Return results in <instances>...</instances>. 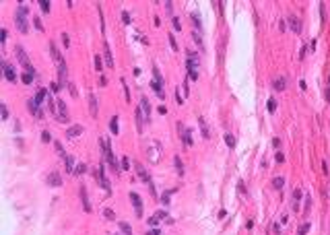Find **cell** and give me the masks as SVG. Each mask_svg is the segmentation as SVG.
<instances>
[{"label": "cell", "instance_id": "6da1fadb", "mask_svg": "<svg viewBox=\"0 0 330 235\" xmlns=\"http://www.w3.org/2000/svg\"><path fill=\"white\" fill-rule=\"evenodd\" d=\"M15 25L17 29L21 31V33H27V4H21L19 8H17V17H15Z\"/></svg>", "mask_w": 330, "mask_h": 235}, {"label": "cell", "instance_id": "7a4b0ae2", "mask_svg": "<svg viewBox=\"0 0 330 235\" xmlns=\"http://www.w3.org/2000/svg\"><path fill=\"white\" fill-rule=\"evenodd\" d=\"M188 72H190V78H192V81H196V78H198V70H196V54H194V52H190V54H188Z\"/></svg>", "mask_w": 330, "mask_h": 235}, {"label": "cell", "instance_id": "3957f363", "mask_svg": "<svg viewBox=\"0 0 330 235\" xmlns=\"http://www.w3.org/2000/svg\"><path fill=\"white\" fill-rule=\"evenodd\" d=\"M130 202H132L134 211H136V217H143V200L136 192H130Z\"/></svg>", "mask_w": 330, "mask_h": 235}, {"label": "cell", "instance_id": "277c9868", "mask_svg": "<svg viewBox=\"0 0 330 235\" xmlns=\"http://www.w3.org/2000/svg\"><path fill=\"white\" fill-rule=\"evenodd\" d=\"M97 180H99V184L103 186V190L107 192H112V186H109V181H107V177H105V171H103V165H99V169H97Z\"/></svg>", "mask_w": 330, "mask_h": 235}, {"label": "cell", "instance_id": "5b68a950", "mask_svg": "<svg viewBox=\"0 0 330 235\" xmlns=\"http://www.w3.org/2000/svg\"><path fill=\"white\" fill-rule=\"evenodd\" d=\"M56 105H58V120H60V122H68V112H66V103L62 101V99H58V101H56Z\"/></svg>", "mask_w": 330, "mask_h": 235}, {"label": "cell", "instance_id": "8992f818", "mask_svg": "<svg viewBox=\"0 0 330 235\" xmlns=\"http://www.w3.org/2000/svg\"><path fill=\"white\" fill-rule=\"evenodd\" d=\"M48 186H52V188H60L62 186V177H60L58 171H52L48 175Z\"/></svg>", "mask_w": 330, "mask_h": 235}, {"label": "cell", "instance_id": "52a82bcc", "mask_svg": "<svg viewBox=\"0 0 330 235\" xmlns=\"http://www.w3.org/2000/svg\"><path fill=\"white\" fill-rule=\"evenodd\" d=\"M2 70H4V76L8 78L10 83H15L17 81V74H15V68H13V66H10L8 62H2Z\"/></svg>", "mask_w": 330, "mask_h": 235}, {"label": "cell", "instance_id": "ba28073f", "mask_svg": "<svg viewBox=\"0 0 330 235\" xmlns=\"http://www.w3.org/2000/svg\"><path fill=\"white\" fill-rule=\"evenodd\" d=\"M140 109L144 112V122H151V105H149V99L144 97H140Z\"/></svg>", "mask_w": 330, "mask_h": 235}, {"label": "cell", "instance_id": "9c48e42d", "mask_svg": "<svg viewBox=\"0 0 330 235\" xmlns=\"http://www.w3.org/2000/svg\"><path fill=\"white\" fill-rule=\"evenodd\" d=\"M79 134H83V126H79V124H74L66 130V138H76Z\"/></svg>", "mask_w": 330, "mask_h": 235}, {"label": "cell", "instance_id": "30bf717a", "mask_svg": "<svg viewBox=\"0 0 330 235\" xmlns=\"http://www.w3.org/2000/svg\"><path fill=\"white\" fill-rule=\"evenodd\" d=\"M15 52H17V56H19V60L23 62V66H25V68H27V66H31V64H29V58H27V54H25V50L21 48V45H17V48H15Z\"/></svg>", "mask_w": 330, "mask_h": 235}, {"label": "cell", "instance_id": "8fae6325", "mask_svg": "<svg viewBox=\"0 0 330 235\" xmlns=\"http://www.w3.org/2000/svg\"><path fill=\"white\" fill-rule=\"evenodd\" d=\"M89 112H91V116H97V97H95L93 93H89Z\"/></svg>", "mask_w": 330, "mask_h": 235}, {"label": "cell", "instance_id": "7c38bea8", "mask_svg": "<svg viewBox=\"0 0 330 235\" xmlns=\"http://www.w3.org/2000/svg\"><path fill=\"white\" fill-rule=\"evenodd\" d=\"M134 167H136V171H138V175H140V180H144V181L149 184V186H151L153 181H151V177H149V173L144 171V167L140 165V163H134Z\"/></svg>", "mask_w": 330, "mask_h": 235}, {"label": "cell", "instance_id": "4fadbf2b", "mask_svg": "<svg viewBox=\"0 0 330 235\" xmlns=\"http://www.w3.org/2000/svg\"><path fill=\"white\" fill-rule=\"evenodd\" d=\"M103 58H105V64H107V68H113V56H112V50H109V45L105 44V54H103Z\"/></svg>", "mask_w": 330, "mask_h": 235}, {"label": "cell", "instance_id": "5bb4252c", "mask_svg": "<svg viewBox=\"0 0 330 235\" xmlns=\"http://www.w3.org/2000/svg\"><path fill=\"white\" fill-rule=\"evenodd\" d=\"M29 112L33 113V116H37V118L41 116V112H39V103L35 101V99H29Z\"/></svg>", "mask_w": 330, "mask_h": 235}, {"label": "cell", "instance_id": "9a60e30c", "mask_svg": "<svg viewBox=\"0 0 330 235\" xmlns=\"http://www.w3.org/2000/svg\"><path fill=\"white\" fill-rule=\"evenodd\" d=\"M81 198H83V208L87 212H91V204H89V198H87V192H85V188H81Z\"/></svg>", "mask_w": 330, "mask_h": 235}, {"label": "cell", "instance_id": "2e32d148", "mask_svg": "<svg viewBox=\"0 0 330 235\" xmlns=\"http://www.w3.org/2000/svg\"><path fill=\"white\" fill-rule=\"evenodd\" d=\"M173 165H175L177 175H184V165H182V159H180V157H175V159H173Z\"/></svg>", "mask_w": 330, "mask_h": 235}, {"label": "cell", "instance_id": "e0dca14e", "mask_svg": "<svg viewBox=\"0 0 330 235\" xmlns=\"http://www.w3.org/2000/svg\"><path fill=\"white\" fill-rule=\"evenodd\" d=\"M285 87H287V81H285L283 76H281V78H276V81H275V91H283Z\"/></svg>", "mask_w": 330, "mask_h": 235}, {"label": "cell", "instance_id": "ac0fdd59", "mask_svg": "<svg viewBox=\"0 0 330 235\" xmlns=\"http://www.w3.org/2000/svg\"><path fill=\"white\" fill-rule=\"evenodd\" d=\"M93 60H95V70L97 72H103V62H101V56H93Z\"/></svg>", "mask_w": 330, "mask_h": 235}, {"label": "cell", "instance_id": "d6986e66", "mask_svg": "<svg viewBox=\"0 0 330 235\" xmlns=\"http://www.w3.org/2000/svg\"><path fill=\"white\" fill-rule=\"evenodd\" d=\"M118 227L124 231V235H132V229H130V225H126L124 221H118Z\"/></svg>", "mask_w": 330, "mask_h": 235}, {"label": "cell", "instance_id": "ffe728a7", "mask_svg": "<svg viewBox=\"0 0 330 235\" xmlns=\"http://www.w3.org/2000/svg\"><path fill=\"white\" fill-rule=\"evenodd\" d=\"M289 21H291V27H293V31H295V33H299V31H301V25H299V21H297L295 17H291Z\"/></svg>", "mask_w": 330, "mask_h": 235}, {"label": "cell", "instance_id": "44dd1931", "mask_svg": "<svg viewBox=\"0 0 330 235\" xmlns=\"http://www.w3.org/2000/svg\"><path fill=\"white\" fill-rule=\"evenodd\" d=\"M198 124H200V130H202V136L204 138H208V128H207V122H204V120H198Z\"/></svg>", "mask_w": 330, "mask_h": 235}, {"label": "cell", "instance_id": "7402d4cb", "mask_svg": "<svg viewBox=\"0 0 330 235\" xmlns=\"http://www.w3.org/2000/svg\"><path fill=\"white\" fill-rule=\"evenodd\" d=\"M33 76H35V72H25L23 74V83L25 85H31V83H33Z\"/></svg>", "mask_w": 330, "mask_h": 235}, {"label": "cell", "instance_id": "603a6c76", "mask_svg": "<svg viewBox=\"0 0 330 235\" xmlns=\"http://www.w3.org/2000/svg\"><path fill=\"white\" fill-rule=\"evenodd\" d=\"M272 186H275L276 190H281V188L285 186V180H283V177H275V180H272Z\"/></svg>", "mask_w": 330, "mask_h": 235}, {"label": "cell", "instance_id": "cb8c5ba5", "mask_svg": "<svg viewBox=\"0 0 330 235\" xmlns=\"http://www.w3.org/2000/svg\"><path fill=\"white\" fill-rule=\"evenodd\" d=\"M109 128H112V132H113V134H118V128H120V126H118V116H113V118H112V124H109Z\"/></svg>", "mask_w": 330, "mask_h": 235}, {"label": "cell", "instance_id": "d4e9b609", "mask_svg": "<svg viewBox=\"0 0 330 235\" xmlns=\"http://www.w3.org/2000/svg\"><path fill=\"white\" fill-rule=\"evenodd\" d=\"M64 163H66V169H68V171H74V161H72V157H66L64 159Z\"/></svg>", "mask_w": 330, "mask_h": 235}, {"label": "cell", "instance_id": "484cf974", "mask_svg": "<svg viewBox=\"0 0 330 235\" xmlns=\"http://www.w3.org/2000/svg\"><path fill=\"white\" fill-rule=\"evenodd\" d=\"M103 217H105V219H109V221H116V215H113L112 208H103Z\"/></svg>", "mask_w": 330, "mask_h": 235}, {"label": "cell", "instance_id": "4316f807", "mask_svg": "<svg viewBox=\"0 0 330 235\" xmlns=\"http://www.w3.org/2000/svg\"><path fill=\"white\" fill-rule=\"evenodd\" d=\"M54 144H56V151H58V155L62 157V159H66V157H68V155H66V151H64V149H62V144H60V142H54Z\"/></svg>", "mask_w": 330, "mask_h": 235}, {"label": "cell", "instance_id": "83f0119b", "mask_svg": "<svg viewBox=\"0 0 330 235\" xmlns=\"http://www.w3.org/2000/svg\"><path fill=\"white\" fill-rule=\"evenodd\" d=\"M225 142H227V147H235V138H233V134H225Z\"/></svg>", "mask_w": 330, "mask_h": 235}, {"label": "cell", "instance_id": "f1b7e54d", "mask_svg": "<svg viewBox=\"0 0 330 235\" xmlns=\"http://www.w3.org/2000/svg\"><path fill=\"white\" fill-rule=\"evenodd\" d=\"M182 138L186 140V144H192V138H190V130H182Z\"/></svg>", "mask_w": 330, "mask_h": 235}, {"label": "cell", "instance_id": "f546056e", "mask_svg": "<svg viewBox=\"0 0 330 235\" xmlns=\"http://www.w3.org/2000/svg\"><path fill=\"white\" fill-rule=\"evenodd\" d=\"M307 231H310V223H303V225H301L299 229H297V233H299V235H306Z\"/></svg>", "mask_w": 330, "mask_h": 235}, {"label": "cell", "instance_id": "4dcf8cb0", "mask_svg": "<svg viewBox=\"0 0 330 235\" xmlns=\"http://www.w3.org/2000/svg\"><path fill=\"white\" fill-rule=\"evenodd\" d=\"M85 171H87V165H83V163H81V165H76V169H74V173H76V175H83Z\"/></svg>", "mask_w": 330, "mask_h": 235}, {"label": "cell", "instance_id": "1f68e13d", "mask_svg": "<svg viewBox=\"0 0 330 235\" xmlns=\"http://www.w3.org/2000/svg\"><path fill=\"white\" fill-rule=\"evenodd\" d=\"M45 95H48V91H45V89H41L39 93H37V97H35V101H37V103H41V101H44V97H45Z\"/></svg>", "mask_w": 330, "mask_h": 235}, {"label": "cell", "instance_id": "d6a6232c", "mask_svg": "<svg viewBox=\"0 0 330 235\" xmlns=\"http://www.w3.org/2000/svg\"><path fill=\"white\" fill-rule=\"evenodd\" d=\"M39 6H41L44 13H50V2H48V0H39Z\"/></svg>", "mask_w": 330, "mask_h": 235}, {"label": "cell", "instance_id": "836d02e7", "mask_svg": "<svg viewBox=\"0 0 330 235\" xmlns=\"http://www.w3.org/2000/svg\"><path fill=\"white\" fill-rule=\"evenodd\" d=\"M173 192H175V190H169V192H165V194H163V196H161V200H163V204H167V202H169V196H171V194H173Z\"/></svg>", "mask_w": 330, "mask_h": 235}, {"label": "cell", "instance_id": "e575fe53", "mask_svg": "<svg viewBox=\"0 0 330 235\" xmlns=\"http://www.w3.org/2000/svg\"><path fill=\"white\" fill-rule=\"evenodd\" d=\"M0 116H2V120H6V118H8V109H6L4 103H2V107H0Z\"/></svg>", "mask_w": 330, "mask_h": 235}, {"label": "cell", "instance_id": "d590c367", "mask_svg": "<svg viewBox=\"0 0 330 235\" xmlns=\"http://www.w3.org/2000/svg\"><path fill=\"white\" fill-rule=\"evenodd\" d=\"M122 87H124V97H126V101H130V91H128V87H126L124 81H122Z\"/></svg>", "mask_w": 330, "mask_h": 235}, {"label": "cell", "instance_id": "8d00e7d4", "mask_svg": "<svg viewBox=\"0 0 330 235\" xmlns=\"http://www.w3.org/2000/svg\"><path fill=\"white\" fill-rule=\"evenodd\" d=\"M276 109V101L275 99H268V112H275Z\"/></svg>", "mask_w": 330, "mask_h": 235}, {"label": "cell", "instance_id": "74e56055", "mask_svg": "<svg viewBox=\"0 0 330 235\" xmlns=\"http://www.w3.org/2000/svg\"><path fill=\"white\" fill-rule=\"evenodd\" d=\"M41 140H44V142H50V140H52L50 132H45V130H44V132H41Z\"/></svg>", "mask_w": 330, "mask_h": 235}, {"label": "cell", "instance_id": "f35d334b", "mask_svg": "<svg viewBox=\"0 0 330 235\" xmlns=\"http://www.w3.org/2000/svg\"><path fill=\"white\" fill-rule=\"evenodd\" d=\"M299 198H301V190L297 188V190L293 192V200H295V202H299Z\"/></svg>", "mask_w": 330, "mask_h": 235}, {"label": "cell", "instance_id": "ab89813d", "mask_svg": "<svg viewBox=\"0 0 330 235\" xmlns=\"http://www.w3.org/2000/svg\"><path fill=\"white\" fill-rule=\"evenodd\" d=\"M122 21H124V25H130V15L128 13H122Z\"/></svg>", "mask_w": 330, "mask_h": 235}, {"label": "cell", "instance_id": "60d3db41", "mask_svg": "<svg viewBox=\"0 0 330 235\" xmlns=\"http://www.w3.org/2000/svg\"><path fill=\"white\" fill-rule=\"evenodd\" d=\"M33 23H35V27H37V31H44V25H41V21L37 19V17H35V21H33Z\"/></svg>", "mask_w": 330, "mask_h": 235}, {"label": "cell", "instance_id": "b9f144b4", "mask_svg": "<svg viewBox=\"0 0 330 235\" xmlns=\"http://www.w3.org/2000/svg\"><path fill=\"white\" fill-rule=\"evenodd\" d=\"M62 44H64L66 48L70 45V39H68V35H66V33H62Z\"/></svg>", "mask_w": 330, "mask_h": 235}, {"label": "cell", "instance_id": "7bdbcfd3", "mask_svg": "<svg viewBox=\"0 0 330 235\" xmlns=\"http://www.w3.org/2000/svg\"><path fill=\"white\" fill-rule=\"evenodd\" d=\"M167 39H169V44H171V48H173V50H177V44H175V37H173V35H169V37H167Z\"/></svg>", "mask_w": 330, "mask_h": 235}, {"label": "cell", "instance_id": "ee69618b", "mask_svg": "<svg viewBox=\"0 0 330 235\" xmlns=\"http://www.w3.org/2000/svg\"><path fill=\"white\" fill-rule=\"evenodd\" d=\"M6 35H8V31H6V29L0 31V41H6Z\"/></svg>", "mask_w": 330, "mask_h": 235}, {"label": "cell", "instance_id": "f6af8a7d", "mask_svg": "<svg viewBox=\"0 0 330 235\" xmlns=\"http://www.w3.org/2000/svg\"><path fill=\"white\" fill-rule=\"evenodd\" d=\"M122 169H124V171L128 169V157H124V159H122Z\"/></svg>", "mask_w": 330, "mask_h": 235}, {"label": "cell", "instance_id": "bcb514c9", "mask_svg": "<svg viewBox=\"0 0 330 235\" xmlns=\"http://www.w3.org/2000/svg\"><path fill=\"white\" fill-rule=\"evenodd\" d=\"M276 161H279V163L285 161V155H283V153H276Z\"/></svg>", "mask_w": 330, "mask_h": 235}, {"label": "cell", "instance_id": "7dc6e473", "mask_svg": "<svg viewBox=\"0 0 330 235\" xmlns=\"http://www.w3.org/2000/svg\"><path fill=\"white\" fill-rule=\"evenodd\" d=\"M173 27H175V29H182V23H180L177 19H173Z\"/></svg>", "mask_w": 330, "mask_h": 235}, {"label": "cell", "instance_id": "c3c4849f", "mask_svg": "<svg viewBox=\"0 0 330 235\" xmlns=\"http://www.w3.org/2000/svg\"><path fill=\"white\" fill-rule=\"evenodd\" d=\"M70 93H72V97H76V95H79V93H76V89H74V85H72V83H70Z\"/></svg>", "mask_w": 330, "mask_h": 235}, {"label": "cell", "instance_id": "681fc988", "mask_svg": "<svg viewBox=\"0 0 330 235\" xmlns=\"http://www.w3.org/2000/svg\"><path fill=\"white\" fill-rule=\"evenodd\" d=\"M157 219H159V217H153V219H149V223H151V225H153V227H155V225H157V223H159V221H157Z\"/></svg>", "mask_w": 330, "mask_h": 235}, {"label": "cell", "instance_id": "f907efd6", "mask_svg": "<svg viewBox=\"0 0 330 235\" xmlns=\"http://www.w3.org/2000/svg\"><path fill=\"white\" fill-rule=\"evenodd\" d=\"M147 235H159V229H153V231H149Z\"/></svg>", "mask_w": 330, "mask_h": 235}, {"label": "cell", "instance_id": "816d5d0a", "mask_svg": "<svg viewBox=\"0 0 330 235\" xmlns=\"http://www.w3.org/2000/svg\"><path fill=\"white\" fill-rule=\"evenodd\" d=\"M328 81H330V78H328Z\"/></svg>", "mask_w": 330, "mask_h": 235}]
</instances>
